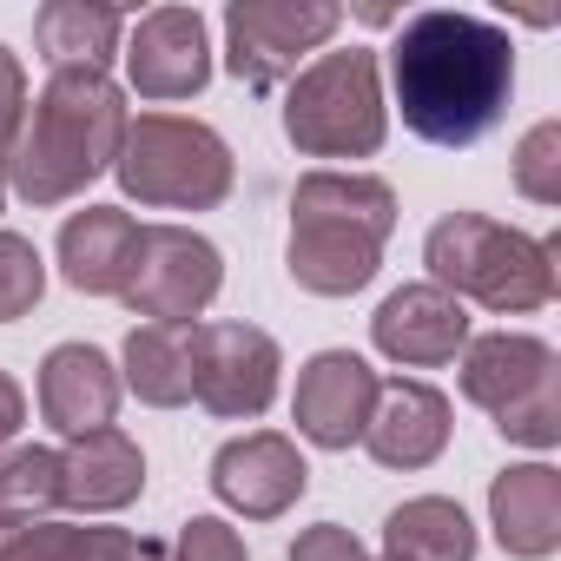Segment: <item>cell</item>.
I'll return each mask as SVG.
<instances>
[{
    "label": "cell",
    "mask_w": 561,
    "mask_h": 561,
    "mask_svg": "<svg viewBox=\"0 0 561 561\" xmlns=\"http://www.w3.org/2000/svg\"><path fill=\"white\" fill-rule=\"evenodd\" d=\"M370 561H390V554H370Z\"/></svg>",
    "instance_id": "836d02e7"
},
{
    "label": "cell",
    "mask_w": 561,
    "mask_h": 561,
    "mask_svg": "<svg viewBox=\"0 0 561 561\" xmlns=\"http://www.w3.org/2000/svg\"><path fill=\"white\" fill-rule=\"evenodd\" d=\"M495 436H502V443H515V449L548 456V449L561 443V377H548V383H541V390H528L515 410H502V416H495Z\"/></svg>",
    "instance_id": "4316f807"
},
{
    "label": "cell",
    "mask_w": 561,
    "mask_h": 561,
    "mask_svg": "<svg viewBox=\"0 0 561 561\" xmlns=\"http://www.w3.org/2000/svg\"><path fill=\"white\" fill-rule=\"evenodd\" d=\"M285 561H370V548H364L344 522H311V528L291 541Z\"/></svg>",
    "instance_id": "f546056e"
},
{
    "label": "cell",
    "mask_w": 561,
    "mask_h": 561,
    "mask_svg": "<svg viewBox=\"0 0 561 561\" xmlns=\"http://www.w3.org/2000/svg\"><path fill=\"white\" fill-rule=\"evenodd\" d=\"M482 535L462 502L449 495H410L383 515V554L390 561H476Z\"/></svg>",
    "instance_id": "7402d4cb"
},
{
    "label": "cell",
    "mask_w": 561,
    "mask_h": 561,
    "mask_svg": "<svg viewBox=\"0 0 561 561\" xmlns=\"http://www.w3.org/2000/svg\"><path fill=\"white\" fill-rule=\"evenodd\" d=\"M139 238H146V225L126 205H87V211H67V225L54 238V264L80 298H126Z\"/></svg>",
    "instance_id": "9a60e30c"
},
{
    "label": "cell",
    "mask_w": 561,
    "mask_h": 561,
    "mask_svg": "<svg viewBox=\"0 0 561 561\" xmlns=\"http://www.w3.org/2000/svg\"><path fill=\"white\" fill-rule=\"evenodd\" d=\"M93 548V522H21L0 528V561H87Z\"/></svg>",
    "instance_id": "484cf974"
},
{
    "label": "cell",
    "mask_w": 561,
    "mask_h": 561,
    "mask_svg": "<svg viewBox=\"0 0 561 561\" xmlns=\"http://www.w3.org/2000/svg\"><path fill=\"white\" fill-rule=\"evenodd\" d=\"M423 264L436 291L495 318H535L561 291V238H535L489 211H443L423 231Z\"/></svg>",
    "instance_id": "277c9868"
},
{
    "label": "cell",
    "mask_w": 561,
    "mask_h": 561,
    "mask_svg": "<svg viewBox=\"0 0 561 561\" xmlns=\"http://www.w3.org/2000/svg\"><path fill=\"white\" fill-rule=\"evenodd\" d=\"M469 305H456L449 291H436L430 277H416V285H397L377 318H370V344L377 357H390L397 370H443L462 357L469 344Z\"/></svg>",
    "instance_id": "4fadbf2b"
},
{
    "label": "cell",
    "mask_w": 561,
    "mask_h": 561,
    "mask_svg": "<svg viewBox=\"0 0 561 561\" xmlns=\"http://www.w3.org/2000/svg\"><path fill=\"white\" fill-rule=\"evenodd\" d=\"M285 139L305 159H377L390 139L377 47H324L285 87Z\"/></svg>",
    "instance_id": "5b68a950"
},
{
    "label": "cell",
    "mask_w": 561,
    "mask_h": 561,
    "mask_svg": "<svg viewBox=\"0 0 561 561\" xmlns=\"http://www.w3.org/2000/svg\"><path fill=\"white\" fill-rule=\"evenodd\" d=\"M8 198H14V192H8V159H0V211H8Z\"/></svg>",
    "instance_id": "d6a6232c"
},
{
    "label": "cell",
    "mask_w": 561,
    "mask_h": 561,
    "mask_svg": "<svg viewBox=\"0 0 561 561\" xmlns=\"http://www.w3.org/2000/svg\"><path fill=\"white\" fill-rule=\"evenodd\" d=\"M489 528L502 554L515 561H548L561 548V469L554 462H508L489 482Z\"/></svg>",
    "instance_id": "d6986e66"
},
{
    "label": "cell",
    "mask_w": 561,
    "mask_h": 561,
    "mask_svg": "<svg viewBox=\"0 0 561 561\" xmlns=\"http://www.w3.org/2000/svg\"><path fill=\"white\" fill-rule=\"evenodd\" d=\"M119 364L100 344H54L41 357V423L54 436H93L119 416Z\"/></svg>",
    "instance_id": "2e32d148"
},
{
    "label": "cell",
    "mask_w": 561,
    "mask_h": 561,
    "mask_svg": "<svg viewBox=\"0 0 561 561\" xmlns=\"http://www.w3.org/2000/svg\"><path fill=\"white\" fill-rule=\"evenodd\" d=\"M21 430H27V390L14 370H0V449L21 443Z\"/></svg>",
    "instance_id": "1f68e13d"
},
{
    "label": "cell",
    "mask_w": 561,
    "mask_h": 561,
    "mask_svg": "<svg viewBox=\"0 0 561 561\" xmlns=\"http://www.w3.org/2000/svg\"><path fill=\"white\" fill-rule=\"evenodd\" d=\"M165 554H172V561H251L244 535H238L225 515H192V522H179V535L165 541Z\"/></svg>",
    "instance_id": "83f0119b"
},
{
    "label": "cell",
    "mask_w": 561,
    "mask_h": 561,
    "mask_svg": "<svg viewBox=\"0 0 561 561\" xmlns=\"http://www.w3.org/2000/svg\"><path fill=\"white\" fill-rule=\"evenodd\" d=\"M87 561H172V554H165V541H152V535H133V528H106V522H93V548H87Z\"/></svg>",
    "instance_id": "4dcf8cb0"
},
{
    "label": "cell",
    "mask_w": 561,
    "mask_h": 561,
    "mask_svg": "<svg viewBox=\"0 0 561 561\" xmlns=\"http://www.w3.org/2000/svg\"><path fill=\"white\" fill-rule=\"evenodd\" d=\"M456 370H462V397H469L476 410L502 416V410H515L528 390H541L548 377H561V357H554V344L535 337V331H482V337L462 344Z\"/></svg>",
    "instance_id": "ac0fdd59"
},
{
    "label": "cell",
    "mask_w": 561,
    "mask_h": 561,
    "mask_svg": "<svg viewBox=\"0 0 561 561\" xmlns=\"http://www.w3.org/2000/svg\"><path fill=\"white\" fill-rule=\"evenodd\" d=\"M377 364L357 357V351H318L305 357L298 370V390H291V423L311 449H351L364 443L370 430V410H377Z\"/></svg>",
    "instance_id": "7c38bea8"
},
{
    "label": "cell",
    "mask_w": 561,
    "mask_h": 561,
    "mask_svg": "<svg viewBox=\"0 0 561 561\" xmlns=\"http://www.w3.org/2000/svg\"><path fill=\"white\" fill-rule=\"evenodd\" d=\"M119 67H126V93L152 100V106H172V100H198L211 87V27L198 8H152L126 27V47H119Z\"/></svg>",
    "instance_id": "30bf717a"
},
{
    "label": "cell",
    "mask_w": 561,
    "mask_h": 561,
    "mask_svg": "<svg viewBox=\"0 0 561 561\" xmlns=\"http://www.w3.org/2000/svg\"><path fill=\"white\" fill-rule=\"evenodd\" d=\"M449 430H456V410L436 383L423 377H383L377 390V410H370V430H364V449L377 469H430L443 449H449Z\"/></svg>",
    "instance_id": "5bb4252c"
},
{
    "label": "cell",
    "mask_w": 561,
    "mask_h": 561,
    "mask_svg": "<svg viewBox=\"0 0 561 561\" xmlns=\"http://www.w3.org/2000/svg\"><path fill=\"white\" fill-rule=\"evenodd\" d=\"M225 291V251L192 231V225H146L139 238V264L126 285V311L139 324H205V311Z\"/></svg>",
    "instance_id": "ba28073f"
},
{
    "label": "cell",
    "mask_w": 561,
    "mask_h": 561,
    "mask_svg": "<svg viewBox=\"0 0 561 561\" xmlns=\"http://www.w3.org/2000/svg\"><path fill=\"white\" fill-rule=\"evenodd\" d=\"M211 495L244 515V522H277V515H291L311 489V462L305 449L285 436V430H244L231 443H218L211 456Z\"/></svg>",
    "instance_id": "8fae6325"
},
{
    "label": "cell",
    "mask_w": 561,
    "mask_h": 561,
    "mask_svg": "<svg viewBox=\"0 0 561 561\" xmlns=\"http://www.w3.org/2000/svg\"><path fill=\"white\" fill-rule=\"evenodd\" d=\"M133 113H126V87L113 73H47V87L27 100L14 159H8V192L34 211L80 198L93 179L113 172L119 139H126Z\"/></svg>",
    "instance_id": "7a4b0ae2"
},
{
    "label": "cell",
    "mask_w": 561,
    "mask_h": 561,
    "mask_svg": "<svg viewBox=\"0 0 561 561\" xmlns=\"http://www.w3.org/2000/svg\"><path fill=\"white\" fill-rule=\"evenodd\" d=\"M344 27L337 0H231L225 67L244 93H285Z\"/></svg>",
    "instance_id": "52a82bcc"
},
{
    "label": "cell",
    "mask_w": 561,
    "mask_h": 561,
    "mask_svg": "<svg viewBox=\"0 0 561 561\" xmlns=\"http://www.w3.org/2000/svg\"><path fill=\"white\" fill-rule=\"evenodd\" d=\"M126 27H133V14L106 8V0H47L34 14V54L47 60V73H67V67L113 73Z\"/></svg>",
    "instance_id": "ffe728a7"
},
{
    "label": "cell",
    "mask_w": 561,
    "mask_h": 561,
    "mask_svg": "<svg viewBox=\"0 0 561 561\" xmlns=\"http://www.w3.org/2000/svg\"><path fill=\"white\" fill-rule=\"evenodd\" d=\"M119 390H133L146 410H185L192 403V324H133L119 344Z\"/></svg>",
    "instance_id": "44dd1931"
},
{
    "label": "cell",
    "mask_w": 561,
    "mask_h": 561,
    "mask_svg": "<svg viewBox=\"0 0 561 561\" xmlns=\"http://www.w3.org/2000/svg\"><path fill=\"white\" fill-rule=\"evenodd\" d=\"M146 495V449L113 423L60 443V502L73 515H119Z\"/></svg>",
    "instance_id": "e0dca14e"
},
{
    "label": "cell",
    "mask_w": 561,
    "mask_h": 561,
    "mask_svg": "<svg viewBox=\"0 0 561 561\" xmlns=\"http://www.w3.org/2000/svg\"><path fill=\"white\" fill-rule=\"evenodd\" d=\"M508 179H515V192L528 205H561V119H535L515 139Z\"/></svg>",
    "instance_id": "cb8c5ba5"
},
{
    "label": "cell",
    "mask_w": 561,
    "mask_h": 561,
    "mask_svg": "<svg viewBox=\"0 0 561 561\" xmlns=\"http://www.w3.org/2000/svg\"><path fill=\"white\" fill-rule=\"evenodd\" d=\"M27 67L14 47H0V159H14V139H21V119H27Z\"/></svg>",
    "instance_id": "f1b7e54d"
},
{
    "label": "cell",
    "mask_w": 561,
    "mask_h": 561,
    "mask_svg": "<svg viewBox=\"0 0 561 561\" xmlns=\"http://www.w3.org/2000/svg\"><path fill=\"white\" fill-rule=\"evenodd\" d=\"M47 298V257L34 238L0 231V324H21Z\"/></svg>",
    "instance_id": "d4e9b609"
},
{
    "label": "cell",
    "mask_w": 561,
    "mask_h": 561,
    "mask_svg": "<svg viewBox=\"0 0 561 561\" xmlns=\"http://www.w3.org/2000/svg\"><path fill=\"white\" fill-rule=\"evenodd\" d=\"M390 106L423 146H476L508 119L515 100V41L508 27L456 8H423L397 21V41L383 47Z\"/></svg>",
    "instance_id": "6da1fadb"
},
{
    "label": "cell",
    "mask_w": 561,
    "mask_h": 561,
    "mask_svg": "<svg viewBox=\"0 0 561 561\" xmlns=\"http://www.w3.org/2000/svg\"><path fill=\"white\" fill-rule=\"evenodd\" d=\"M285 383V351L271 331L238 324V318H205L192 324V403L225 416V423H257L277 403Z\"/></svg>",
    "instance_id": "9c48e42d"
},
{
    "label": "cell",
    "mask_w": 561,
    "mask_h": 561,
    "mask_svg": "<svg viewBox=\"0 0 561 561\" xmlns=\"http://www.w3.org/2000/svg\"><path fill=\"white\" fill-rule=\"evenodd\" d=\"M113 179L146 211H218L238 185V159L205 119L139 113L119 139Z\"/></svg>",
    "instance_id": "8992f818"
},
{
    "label": "cell",
    "mask_w": 561,
    "mask_h": 561,
    "mask_svg": "<svg viewBox=\"0 0 561 561\" xmlns=\"http://www.w3.org/2000/svg\"><path fill=\"white\" fill-rule=\"evenodd\" d=\"M60 502V449L47 443H8L0 449V528L54 522Z\"/></svg>",
    "instance_id": "603a6c76"
},
{
    "label": "cell",
    "mask_w": 561,
    "mask_h": 561,
    "mask_svg": "<svg viewBox=\"0 0 561 561\" xmlns=\"http://www.w3.org/2000/svg\"><path fill=\"white\" fill-rule=\"evenodd\" d=\"M390 231H397V185L390 179L318 165L291 185L285 271L311 298H357L383 271Z\"/></svg>",
    "instance_id": "3957f363"
}]
</instances>
